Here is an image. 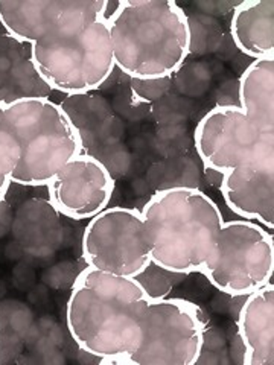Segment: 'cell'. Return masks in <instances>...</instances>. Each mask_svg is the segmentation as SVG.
I'll list each match as a JSON object with an SVG mask.
<instances>
[{"mask_svg":"<svg viewBox=\"0 0 274 365\" xmlns=\"http://www.w3.org/2000/svg\"><path fill=\"white\" fill-rule=\"evenodd\" d=\"M238 106H216L193 133L204 169L220 173L227 207L274 228V55L253 60L239 78Z\"/></svg>","mask_w":274,"mask_h":365,"instance_id":"6da1fadb","label":"cell"},{"mask_svg":"<svg viewBox=\"0 0 274 365\" xmlns=\"http://www.w3.org/2000/svg\"><path fill=\"white\" fill-rule=\"evenodd\" d=\"M107 0H0V25L29 44L40 81L64 96L90 95L114 72Z\"/></svg>","mask_w":274,"mask_h":365,"instance_id":"7a4b0ae2","label":"cell"},{"mask_svg":"<svg viewBox=\"0 0 274 365\" xmlns=\"http://www.w3.org/2000/svg\"><path fill=\"white\" fill-rule=\"evenodd\" d=\"M150 303L136 279L86 267L67 299L68 334L79 349L101 364L133 365Z\"/></svg>","mask_w":274,"mask_h":365,"instance_id":"3957f363","label":"cell"},{"mask_svg":"<svg viewBox=\"0 0 274 365\" xmlns=\"http://www.w3.org/2000/svg\"><path fill=\"white\" fill-rule=\"evenodd\" d=\"M108 28L114 66L130 79L173 78L192 49L189 19L173 0H121Z\"/></svg>","mask_w":274,"mask_h":365,"instance_id":"277c9868","label":"cell"},{"mask_svg":"<svg viewBox=\"0 0 274 365\" xmlns=\"http://www.w3.org/2000/svg\"><path fill=\"white\" fill-rule=\"evenodd\" d=\"M150 239L151 262L171 272H201L224 222L210 197L196 187L157 190L141 210Z\"/></svg>","mask_w":274,"mask_h":365,"instance_id":"5b68a950","label":"cell"},{"mask_svg":"<svg viewBox=\"0 0 274 365\" xmlns=\"http://www.w3.org/2000/svg\"><path fill=\"white\" fill-rule=\"evenodd\" d=\"M4 118L21 158L11 181L43 187L72 158L84 153L81 135L59 102L31 95L2 101Z\"/></svg>","mask_w":274,"mask_h":365,"instance_id":"8992f818","label":"cell"},{"mask_svg":"<svg viewBox=\"0 0 274 365\" xmlns=\"http://www.w3.org/2000/svg\"><path fill=\"white\" fill-rule=\"evenodd\" d=\"M201 272L220 292L243 299L270 283L274 241L265 227L248 220L224 221Z\"/></svg>","mask_w":274,"mask_h":365,"instance_id":"52a82bcc","label":"cell"},{"mask_svg":"<svg viewBox=\"0 0 274 365\" xmlns=\"http://www.w3.org/2000/svg\"><path fill=\"white\" fill-rule=\"evenodd\" d=\"M86 265L114 276L136 277L151 262L141 210L107 207L88 220L81 239Z\"/></svg>","mask_w":274,"mask_h":365,"instance_id":"ba28073f","label":"cell"},{"mask_svg":"<svg viewBox=\"0 0 274 365\" xmlns=\"http://www.w3.org/2000/svg\"><path fill=\"white\" fill-rule=\"evenodd\" d=\"M204 346V319L200 307L185 299L150 303L141 347L133 365H192Z\"/></svg>","mask_w":274,"mask_h":365,"instance_id":"9c48e42d","label":"cell"},{"mask_svg":"<svg viewBox=\"0 0 274 365\" xmlns=\"http://www.w3.org/2000/svg\"><path fill=\"white\" fill-rule=\"evenodd\" d=\"M46 187L56 212L68 220L84 221L108 207L116 182L98 157L81 153L64 165Z\"/></svg>","mask_w":274,"mask_h":365,"instance_id":"30bf717a","label":"cell"},{"mask_svg":"<svg viewBox=\"0 0 274 365\" xmlns=\"http://www.w3.org/2000/svg\"><path fill=\"white\" fill-rule=\"evenodd\" d=\"M236 326V335L245 350L244 365H273L274 287L271 282L244 297Z\"/></svg>","mask_w":274,"mask_h":365,"instance_id":"8fae6325","label":"cell"},{"mask_svg":"<svg viewBox=\"0 0 274 365\" xmlns=\"http://www.w3.org/2000/svg\"><path fill=\"white\" fill-rule=\"evenodd\" d=\"M232 38L239 52L253 60L274 55V2L244 0L233 8Z\"/></svg>","mask_w":274,"mask_h":365,"instance_id":"7c38bea8","label":"cell"},{"mask_svg":"<svg viewBox=\"0 0 274 365\" xmlns=\"http://www.w3.org/2000/svg\"><path fill=\"white\" fill-rule=\"evenodd\" d=\"M186 276L177 272H171L162 267L156 265L154 262H150L143 271H141L134 277L136 282L141 284L145 295L150 302L163 300L169 295V292L174 289L176 284H178Z\"/></svg>","mask_w":274,"mask_h":365,"instance_id":"4fadbf2b","label":"cell"},{"mask_svg":"<svg viewBox=\"0 0 274 365\" xmlns=\"http://www.w3.org/2000/svg\"><path fill=\"white\" fill-rule=\"evenodd\" d=\"M20 158V146L5 122L2 101H0V202L6 197L11 182H13L11 177H13Z\"/></svg>","mask_w":274,"mask_h":365,"instance_id":"5bb4252c","label":"cell"},{"mask_svg":"<svg viewBox=\"0 0 274 365\" xmlns=\"http://www.w3.org/2000/svg\"><path fill=\"white\" fill-rule=\"evenodd\" d=\"M173 84V78L163 79H130V88L133 98L139 102H156L162 99Z\"/></svg>","mask_w":274,"mask_h":365,"instance_id":"9a60e30c","label":"cell"}]
</instances>
